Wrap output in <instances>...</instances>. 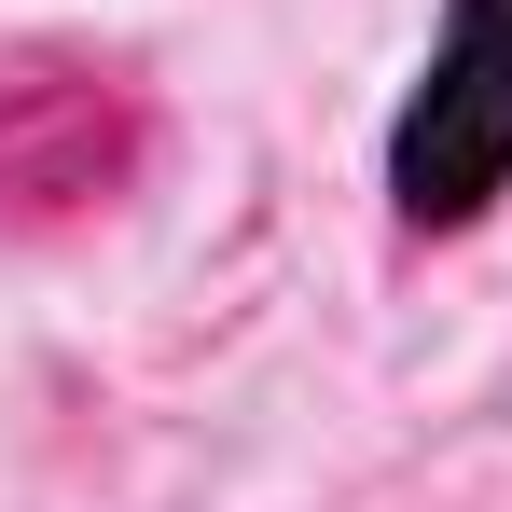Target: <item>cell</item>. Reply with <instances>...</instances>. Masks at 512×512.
<instances>
[{
    "label": "cell",
    "instance_id": "6da1fadb",
    "mask_svg": "<svg viewBox=\"0 0 512 512\" xmlns=\"http://www.w3.org/2000/svg\"><path fill=\"white\" fill-rule=\"evenodd\" d=\"M388 194L416 236H457L512 194V0H443L429 70L388 125Z\"/></svg>",
    "mask_w": 512,
    "mask_h": 512
}]
</instances>
